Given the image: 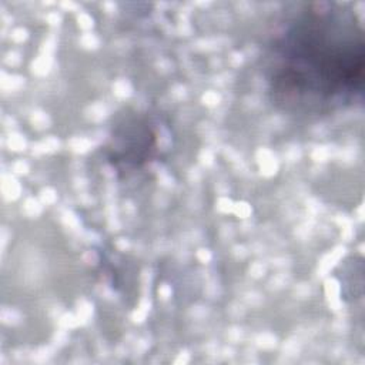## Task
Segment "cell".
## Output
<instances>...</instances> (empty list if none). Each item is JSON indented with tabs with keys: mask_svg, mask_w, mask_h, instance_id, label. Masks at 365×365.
I'll return each instance as SVG.
<instances>
[{
	"mask_svg": "<svg viewBox=\"0 0 365 365\" xmlns=\"http://www.w3.org/2000/svg\"><path fill=\"white\" fill-rule=\"evenodd\" d=\"M341 16L324 13L297 24L281 48L284 63L274 76V88L289 96L308 94L322 103H351L364 83L361 30Z\"/></svg>",
	"mask_w": 365,
	"mask_h": 365,
	"instance_id": "obj_1",
	"label": "cell"
}]
</instances>
